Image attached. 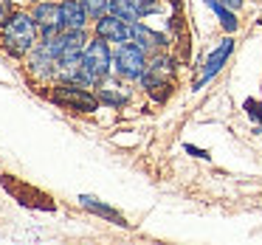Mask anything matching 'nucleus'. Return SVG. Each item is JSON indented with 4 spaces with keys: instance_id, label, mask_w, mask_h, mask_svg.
I'll return each mask as SVG.
<instances>
[{
    "instance_id": "f257e3e1",
    "label": "nucleus",
    "mask_w": 262,
    "mask_h": 245,
    "mask_svg": "<svg viewBox=\"0 0 262 245\" xmlns=\"http://www.w3.org/2000/svg\"><path fill=\"white\" fill-rule=\"evenodd\" d=\"M0 46L12 57H23L37 46V23L31 14L14 12L6 23L0 26Z\"/></svg>"
},
{
    "instance_id": "f8f14e48",
    "label": "nucleus",
    "mask_w": 262,
    "mask_h": 245,
    "mask_svg": "<svg viewBox=\"0 0 262 245\" xmlns=\"http://www.w3.org/2000/svg\"><path fill=\"white\" fill-rule=\"evenodd\" d=\"M130 29H133V42H136L138 48H144L147 54H152V51H158V48H164V34H158V31H152V29H147V26L138 20V23H130Z\"/></svg>"
},
{
    "instance_id": "412c9836",
    "label": "nucleus",
    "mask_w": 262,
    "mask_h": 245,
    "mask_svg": "<svg viewBox=\"0 0 262 245\" xmlns=\"http://www.w3.org/2000/svg\"><path fill=\"white\" fill-rule=\"evenodd\" d=\"M223 3H226L228 9H234V12H237L239 6H243V0H223Z\"/></svg>"
},
{
    "instance_id": "a211bd4d",
    "label": "nucleus",
    "mask_w": 262,
    "mask_h": 245,
    "mask_svg": "<svg viewBox=\"0 0 262 245\" xmlns=\"http://www.w3.org/2000/svg\"><path fill=\"white\" fill-rule=\"evenodd\" d=\"M136 6L141 9V14L147 17V14H155L161 9V0H136Z\"/></svg>"
},
{
    "instance_id": "f03ea898",
    "label": "nucleus",
    "mask_w": 262,
    "mask_h": 245,
    "mask_svg": "<svg viewBox=\"0 0 262 245\" xmlns=\"http://www.w3.org/2000/svg\"><path fill=\"white\" fill-rule=\"evenodd\" d=\"M113 71V54H110V42L96 37L88 40L85 51H82V71L76 76V82L85 87H96L104 76Z\"/></svg>"
},
{
    "instance_id": "6e6552de",
    "label": "nucleus",
    "mask_w": 262,
    "mask_h": 245,
    "mask_svg": "<svg viewBox=\"0 0 262 245\" xmlns=\"http://www.w3.org/2000/svg\"><path fill=\"white\" fill-rule=\"evenodd\" d=\"M96 37L121 46V42H133V29H130V23H124L116 14H102L96 20Z\"/></svg>"
},
{
    "instance_id": "7ed1b4c3",
    "label": "nucleus",
    "mask_w": 262,
    "mask_h": 245,
    "mask_svg": "<svg viewBox=\"0 0 262 245\" xmlns=\"http://www.w3.org/2000/svg\"><path fill=\"white\" fill-rule=\"evenodd\" d=\"M51 102L59 104V107H68V110H76V113H93L99 110V96H93L85 85L79 82H68V85H57L51 91Z\"/></svg>"
},
{
    "instance_id": "1a4fd4ad",
    "label": "nucleus",
    "mask_w": 262,
    "mask_h": 245,
    "mask_svg": "<svg viewBox=\"0 0 262 245\" xmlns=\"http://www.w3.org/2000/svg\"><path fill=\"white\" fill-rule=\"evenodd\" d=\"M29 71L34 76H51V74H57V57H54V54L40 42V46H34L29 51Z\"/></svg>"
},
{
    "instance_id": "9d476101",
    "label": "nucleus",
    "mask_w": 262,
    "mask_h": 245,
    "mask_svg": "<svg viewBox=\"0 0 262 245\" xmlns=\"http://www.w3.org/2000/svg\"><path fill=\"white\" fill-rule=\"evenodd\" d=\"M88 20V9L82 6L79 0H62V29L65 31H85Z\"/></svg>"
},
{
    "instance_id": "6ab92c4d",
    "label": "nucleus",
    "mask_w": 262,
    "mask_h": 245,
    "mask_svg": "<svg viewBox=\"0 0 262 245\" xmlns=\"http://www.w3.org/2000/svg\"><path fill=\"white\" fill-rule=\"evenodd\" d=\"M14 14V0H0V26Z\"/></svg>"
},
{
    "instance_id": "f3484780",
    "label": "nucleus",
    "mask_w": 262,
    "mask_h": 245,
    "mask_svg": "<svg viewBox=\"0 0 262 245\" xmlns=\"http://www.w3.org/2000/svg\"><path fill=\"white\" fill-rule=\"evenodd\" d=\"M245 113H248V119H254L256 124H262V102H256V99H245Z\"/></svg>"
},
{
    "instance_id": "423d86ee",
    "label": "nucleus",
    "mask_w": 262,
    "mask_h": 245,
    "mask_svg": "<svg viewBox=\"0 0 262 245\" xmlns=\"http://www.w3.org/2000/svg\"><path fill=\"white\" fill-rule=\"evenodd\" d=\"M231 51H234V40L231 37H226V40L220 42V46L214 48V51L206 57V62H203V71H200V76L194 79V91H200V87L206 85V82H211L217 74L223 71V65L228 62V57H231Z\"/></svg>"
},
{
    "instance_id": "0eeeda50",
    "label": "nucleus",
    "mask_w": 262,
    "mask_h": 245,
    "mask_svg": "<svg viewBox=\"0 0 262 245\" xmlns=\"http://www.w3.org/2000/svg\"><path fill=\"white\" fill-rule=\"evenodd\" d=\"M31 17H34L37 29L42 31V37H51V34H59L62 29V3H37L34 12H31Z\"/></svg>"
},
{
    "instance_id": "20e7f679",
    "label": "nucleus",
    "mask_w": 262,
    "mask_h": 245,
    "mask_svg": "<svg viewBox=\"0 0 262 245\" xmlns=\"http://www.w3.org/2000/svg\"><path fill=\"white\" fill-rule=\"evenodd\" d=\"M113 68L124 79H141L144 71H147V51L138 48L136 42H121L119 51L113 54Z\"/></svg>"
},
{
    "instance_id": "aec40b11",
    "label": "nucleus",
    "mask_w": 262,
    "mask_h": 245,
    "mask_svg": "<svg viewBox=\"0 0 262 245\" xmlns=\"http://www.w3.org/2000/svg\"><path fill=\"white\" fill-rule=\"evenodd\" d=\"M183 149H186L189 155H194V158H209V152H206V149H198V147H192V144H186Z\"/></svg>"
},
{
    "instance_id": "9b49d317",
    "label": "nucleus",
    "mask_w": 262,
    "mask_h": 245,
    "mask_svg": "<svg viewBox=\"0 0 262 245\" xmlns=\"http://www.w3.org/2000/svg\"><path fill=\"white\" fill-rule=\"evenodd\" d=\"M79 203L85 206L88 211H93V214H99V217H104V220L116 222V226H121V228H130V222L124 220V214H119V211H116L113 206L102 203V200H99V197H93V194H79Z\"/></svg>"
},
{
    "instance_id": "2eb2a0df",
    "label": "nucleus",
    "mask_w": 262,
    "mask_h": 245,
    "mask_svg": "<svg viewBox=\"0 0 262 245\" xmlns=\"http://www.w3.org/2000/svg\"><path fill=\"white\" fill-rule=\"evenodd\" d=\"M203 3H206V6H209L211 12L217 14V20H220V26L228 31V34H234V31H237L239 20L234 17V9H228L226 3H223V0H203Z\"/></svg>"
},
{
    "instance_id": "39448f33",
    "label": "nucleus",
    "mask_w": 262,
    "mask_h": 245,
    "mask_svg": "<svg viewBox=\"0 0 262 245\" xmlns=\"http://www.w3.org/2000/svg\"><path fill=\"white\" fill-rule=\"evenodd\" d=\"M172 76H175V59L166 57V54H155L152 62H147V71L138 82L149 93H155L158 87H172Z\"/></svg>"
},
{
    "instance_id": "dca6fc26",
    "label": "nucleus",
    "mask_w": 262,
    "mask_h": 245,
    "mask_svg": "<svg viewBox=\"0 0 262 245\" xmlns=\"http://www.w3.org/2000/svg\"><path fill=\"white\" fill-rule=\"evenodd\" d=\"M79 3L88 9V14H91L93 20H99V17H102V14L110 9V0H79Z\"/></svg>"
},
{
    "instance_id": "4be33fe9",
    "label": "nucleus",
    "mask_w": 262,
    "mask_h": 245,
    "mask_svg": "<svg viewBox=\"0 0 262 245\" xmlns=\"http://www.w3.org/2000/svg\"><path fill=\"white\" fill-rule=\"evenodd\" d=\"M34 3H40V0H34Z\"/></svg>"
},
{
    "instance_id": "4468645a",
    "label": "nucleus",
    "mask_w": 262,
    "mask_h": 245,
    "mask_svg": "<svg viewBox=\"0 0 262 245\" xmlns=\"http://www.w3.org/2000/svg\"><path fill=\"white\" fill-rule=\"evenodd\" d=\"M110 14H116V17H121L124 23H138V20L144 17L141 9L136 6V0H110Z\"/></svg>"
},
{
    "instance_id": "ddd939ff",
    "label": "nucleus",
    "mask_w": 262,
    "mask_h": 245,
    "mask_svg": "<svg viewBox=\"0 0 262 245\" xmlns=\"http://www.w3.org/2000/svg\"><path fill=\"white\" fill-rule=\"evenodd\" d=\"M96 87H99V93H96V96H99V102H102V104H107V107H124V104L130 102V93H127V91H121V85H119V82H110L107 76H104V79L99 82Z\"/></svg>"
}]
</instances>
